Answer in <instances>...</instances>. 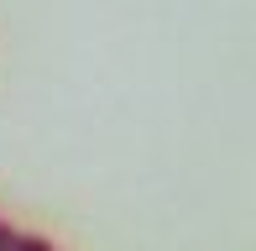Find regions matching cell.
I'll use <instances>...</instances> for the list:
<instances>
[{"label": "cell", "instance_id": "cell-1", "mask_svg": "<svg viewBox=\"0 0 256 251\" xmlns=\"http://www.w3.org/2000/svg\"><path fill=\"white\" fill-rule=\"evenodd\" d=\"M21 236H26V230H16V225L0 220V251H21Z\"/></svg>", "mask_w": 256, "mask_h": 251}, {"label": "cell", "instance_id": "cell-2", "mask_svg": "<svg viewBox=\"0 0 256 251\" xmlns=\"http://www.w3.org/2000/svg\"><path fill=\"white\" fill-rule=\"evenodd\" d=\"M21 251H58L48 236H21Z\"/></svg>", "mask_w": 256, "mask_h": 251}]
</instances>
